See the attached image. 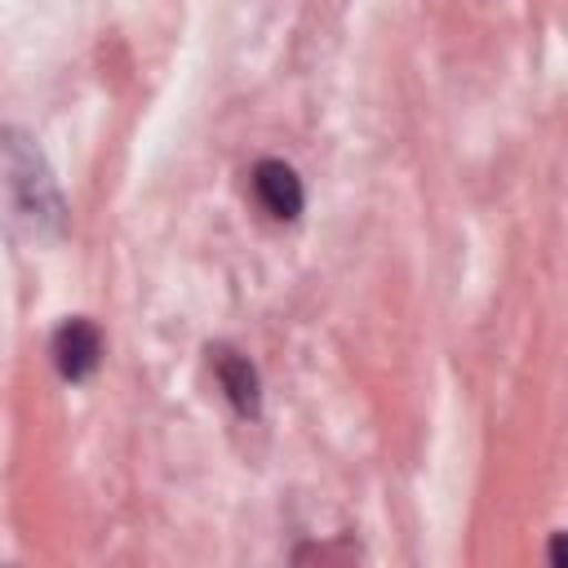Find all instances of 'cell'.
<instances>
[{
	"mask_svg": "<svg viewBox=\"0 0 568 568\" xmlns=\"http://www.w3.org/2000/svg\"><path fill=\"white\" fill-rule=\"evenodd\" d=\"M102 359V333L89 320H67L53 333V364L67 382H84Z\"/></svg>",
	"mask_w": 568,
	"mask_h": 568,
	"instance_id": "6da1fadb",
	"label": "cell"
},
{
	"mask_svg": "<svg viewBox=\"0 0 568 568\" xmlns=\"http://www.w3.org/2000/svg\"><path fill=\"white\" fill-rule=\"evenodd\" d=\"M253 195L280 222H293L302 213V182L284 160H257L253 164Z\"/></svg>",
	"mask_w": 568,
	"mask_h": 568,
	"instance_id": "7a4b0ae2",
	"label": "cell"
},
{
	"mask_svg": "<svg viewBox=\"0 0 568 568\" xmlns=\"http://www.w3.org/2000/svg\"><path fill=\"white\" fill-rule=\"evenodd\" d=\"M209 359H213L217 382H222L226 399L235 404V413H240V417H257V408H262L257 368H253V364H248L240 351H231V346H213V351H209Z\"/></svg>",
	"mask_w": 568,
	"mask_h": 568,
	"instance_id": "3957f363",
	"label": "cell"
}]
</instances>
